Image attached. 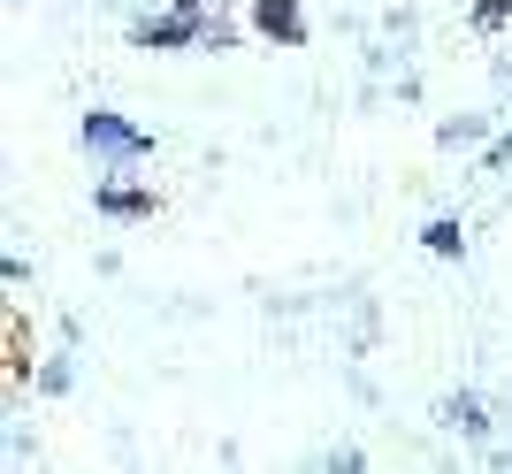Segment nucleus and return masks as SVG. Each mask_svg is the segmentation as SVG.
I'll use <instances>...</instances> for the list:
<instances>
[{"instance_id": "obj_1", "label": "nucleus", "mask_w": 512, "mask_h": 474, "mask_svg": "<svg viewBox=\"0 0 512 474\" xmlns=\"http://www.w3.org/2000/svg\"><path fill=\"white\" fill-rule=\"evenodd\" d=\"M92 138H100V146H115V153H130V146H138V130L107 123V115H92Z\"/></svg>"}]
</instances>
